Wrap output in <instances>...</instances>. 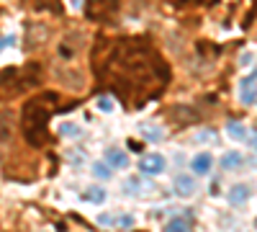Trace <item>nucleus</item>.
Listing matches in <instances>:
<instances>
[{
  "label": "nucleus",
  "instance_id": "nucleus-6",
  "mask_svg": "<svg viewBox=\"0 0 257 232\" xmlns=\"http://www.w3.org/2000/svg\"><path fill=\"white\" fill-rule=\"evenodd\" d=\"M103 163L111 168V171H126L128 168V155L121 150V147H108L103 152Z\"/></svg>",
  "mask_w": 257,
  "mask_h": 232
},
{
  "label": "nucleus",
  "instance_id": "nucleus-1",
  "mask_svg": "<svg viewBox=\"0 0 257 232\" xmlns=\"http://www.w3.org/2000/svg\"><path fill=\"white\" fill-rule=\"evenodd\" d=\"M105 75L128 98L155 96L167 83V67L162 59L142 41H121L105 59Z\"/></svg>",
  "mask_w": 257,
  "mask_h": 232
},
{
  "label": "nucleus",
  "instance_id": "nucleus-17",
  "mask_svg": "<svg viewBox=\"0 0 257 232\" xmlns=\"http://www.w3.org/2000/svg\"><path fill=\"white\" fill-rule=\"evenodd\" d=\"M237 165H242V152H226L221 158V168H224V171H234Z\"/></svg>",
  "mask_w": 257,
  "mask_h": 232
},
{
  "label": "nucleus",
  "instance_id": "nucleus-19",
  "mask_svg": "<svg viewBox=\"0 0 257 232\" xmlns=\"http://www.w3.org/2000/svg\"><path fill=\"white\" fill-rule=\"evenodd\" d=\"M226 134H229L231 139H244V137H247V129H242V124H229V126H226Z\"/></svg>",
  "mask_w": 257,
  "mask_h": 232
},
{
  "label": "nucleus",
  "instance_id": "nucleus-14",
  "mask_svg": "<svg viewBox=\"0 0 257 232\" xmlns=\"http://www.w3.org/2000/svg\"><path fill=\"white\" fill-rule=\"evenodd\" d=\"M90 173H93V178H95V181H108V178L113 176V171H111V168L105 165L103 160H98V163H93V165H90Z\"/></svg>",
  "mask_w": 257,
  "mask_h": 232
},
{
  "label": "nucleus",
  "instance_id": "nucleus-4",
  "mask_svg": "<svg viewBox=\"0 0 257 232\" xmlns=\"http://www.w3.org/2000/svg\"><path fill=\"white\" fill-rule=\"evenodd\" d=\"M167 168V158L162 152H147L139 158V173L142 176H162Z\"/></svg>",
  "mask_w": 257,
  "mask_h": 232
},
{
  "label": "nucleus",
  "instance_id": "nucleus-2",
  "mask_svg": "<svg viewBox=\"0 0 257 232\" xmlns=\"http://www.w3.org/2000/svg\"><path fill=\"white\" fill-rule=\"evenodd\" d=\"M47 121H49V109L44 106V101H41V98L29 101L26 109H24V134L31 139V137H34V129H39L41 137H44Z\"/></svg>",
  "mask_w": 257,
  "mask_h": 232
},
{
  "label": "nucleus",
  "instance_id": "nucleus-7",
  "mask_svg": "<svg viewBox=\"0 0 257 232\" xmlns=\"http://www.w3.org/2000/svg\"><path fill=\"white\" fill-rule=\"evenodd\" d=\"M105 199H108V191H105L100 183L85 186L82 191H80V201H85V204H95V206H100V204H105Z\"/></svg>",
  "mask_w": 257,
  "mask_h": 232
},
{
  "label": "nucleus",
  "instance_id": "nucleus-10",
  "mask_svg": "<svg viewBox=\"0 0 257 232\" xmlns=\"http://www.w3.org/2000/svg\"><path fill=\"white\" fill-rule=\"evenodd\" d=\"M173 186H175V194H178V196H185V199H188V196L196 194V181H193V176L180 173V176H175Z\"/></svg>",
  "mask_w": 257,
  "mask_h": 232
},
{
  "label": "nucleus",
  "instance_id": "nucleus-23",
  "mask_svg": "<svg viewBox=\"0 0 257 232\" xmlns=\"http://www.w3.org/2000/svg\"><path fill=\"white\" fill-rule=\"evenodd\" d=\"M11 41H13V36H6V39H0V54H3V49L11 44Z\"/></svg>",
  "mask_w": 257,
  "mask_h": 232
},
{
  "label": "nucleus",
  "instance_id": "nucleus-8",
  "mask_svg": "<svg viewBox=\"0 0 257 232\" xmlns=\"http://www.w3.org/2000/svg\"><path fill=\"white\" fill-rule=\"evenodd\" d=\"M16 134V116L13 111H0V144H8Z\"/></svg>",
  "mask_w": 257,
  "mask_h": 232
},
{
  "label": "nucleus",
  "instance_id": "nucleus-12",
  "mask_svg": "<svg viewBox=\"0 0 257 232\" xmlns=\"http://www.w3.org/2000/svg\"><path fill=\"white\" fill-rule=\"evenodd\" d=\"M57 132H59L62 137H67V139H77V137L82 134L80 124H77V121H72V119H64V121H59Z\"/></svg>",
  "mask_w": 257,
  "mask_h": 232
},
{
  "label": "nucleus",
  "instance_id": "nucleus-16",
  "mask_svg": "<svg viewBox=\"0 0 257 232\" xmlns=\"http://www.w3.org/2000/svg\"><path fill=\"white\" fill-rule=\"evenodd\" d=\"M162 232H190V224H188L183 217H173V219L162 227Z\"/></svg>",
  "mask_w": 257,
  "mask_h": 232
},
{
  "label": "nucleus",
  "instance_id": "nucleus-20",
  "mask_svg": "<svg viewBox=\"0 0 257 232\" xmlns=\"http://www.w3.org/2000/svg\"><path fill=\"white\" fill-rule=\"evenodd\" d=\"M134 224H137V217H134V214H118L116 227H121V229H132Z\"/></svg>",
  "mask_w": 257,
  "mask_h": 232
},
{
  "label": "nucleus",
  "instance_id": "nucleus-5",
  "mask_svg": "<svg viewBox=\"0 0 257 232\" xmlns=\"http://www.w3.org/2000/svg\"><path fill=\"white\" fill-rule=\"evenodd\" d=\"M82 44H85V36L80 31H70L67 36L59 41V54L62 57H72V54H77L82 49Z\"/></svg>",
  "mask_w": 257,
  "mask_h": 232
},
{
  "label": "nucleus",
  "instance_id": "nucleus-18",
  "mask_svg": "<svg viewBox=\"0 0 257 232\" xmlns=\"http://www.w3.org/2000/svg\"><path fill=\"white\" fill-rule=\"evenodd\" d=\"M95 222H98L100 227H105V229H111V227H116V222H118V214L103 212V214H98V217H95Z\"/></svg>",
  "mask_w": 257,
  "mask_h": 232
},
{
  "label": "nucleus",
  "instance_id": "nucleus-22",
  "mask_svg": "<svg viewBox=\"0 0 257 232\" xmlns=\"http://www.w3.org/2000/svg\"><path fill=\"white\" fill-rule=\"evenodd\" d=\"M67 158H70L72 163H77V165H82V163H85V155H82V152H67Z\"/></svg>",
  "mask_w": 257,
  "mask_h": 232
},
{
  "label": "nucleus",
  "instance_id": "nucleus-11",
  "mask_svg": "<svg viewBox=\"0 0 257 232\" xmlns=\"http://www.w3.org/2000/svg\"><path fill=\"white\" fill-rule=\"evenodd\" d=\"M139 137L147 139V142H160L162 139V126L149 121V124H139Z\"/></svg>",
  "mask_w": 257,
  "mask_h": 232
},
{
  "label": "nucleus",
  "instance_id": "nucleus-13",
  "mask_svg": "<svg viewBox=\"0 0 257 232\" xmlns=\"http://www.w3.org/2000/svg\"><path fill=\"white\" fill-rule=\"evenodd\" d=\"M226 199H229V204H247V199H249V188H247L244 183L231 186V188H229V194H226Z\"/></svg>",
  "mask_w": 257,
  "mask_h": 232
},
{
  "label": "nucleus",
  "instance_id": "nucleus-15",
  "mask_svg": "<svg viewBox=\"0 0 257 232\" xmlns=\"http://www.w3.org/2000/svg\"><path fill=\"white\" fill-rule=\"evenodd\" d=\"M95 109H98L100 114L108 116V114L116 111V101H113L111 96H98V98H95Z\"/></svg>",
  "mask_w": 257,
  "mask_h": 232
},
{
  "label": "nucleus",
  "instance_id": "nucleus-3",
  "mask_svg": "<svg viewBox=\"0 0 257 232\" xmlns=\"http://www.w3.org/2000/svg\"><path fill=\"white\" fill-rule=\"evenodd\" d=\"M52 78L59 83L62 88H67L72 93L85 91V83H88V80H85V72L80 67H75V65H57L52 70Z\"/></svg>",
  "mask_w": 257,
  "mask_h": 232
},
{
  "label": "nucleus",
  "instance_id": "nucleus-9",
  "mask_svg": "<svg viewBox=\"0 0 257 232\" xmlns=\"http://www.w3.org/2000/svg\"><path fill=\"white\" fill-rule=\"evenodd\" d=\"M190 168H193V173H196V176H208L211 168H213L211 152H196L193 160H190Z\"/></svg>",
  "mask_w": 257,
  "mask_h": 232
},
{
  "label": "nucleus",
  "instance_id": "nucleus-21",
  "mask_svg": "<svg viewBox=\"0 0 257 232\" xmlns=\"http://www.w3.org/2000/svg\"><path fill=\"white\" fill-rule=\"evenodd\" d=\"M193 142H213V132H208V129H201V132H196V134H193Z\"/></svg>",
  "mask_w": 257,
  "mask_h": 232
}]
</instances>
